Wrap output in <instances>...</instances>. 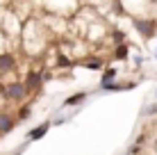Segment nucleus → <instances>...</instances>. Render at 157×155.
I'll use <instances>...</instances> for the list:
<instances>
[{"mask_svg":"<svg viewBox=\"0 0 157 155\" xmlns=\"http://www.w3.org/2000/svg\"><path fill=\"white\" fill-rule=\"evenodd\" d=\"M43 80H46V76H43L41 71H30L28 78H25V82H23L25 94H36V91H39V87L43 84Z\"/></svg>","mask_w":157,"mask_h":155,"instance_id":"obj_1","label":"nucleus"},{"mask_svg":"<svg viewBox=\"0 0 157 155\" xmlns=\"http://www.w3.org/2000/svg\"><path fill=\"white\" fill-rule=\"evenodd\" d=\"M132 23H134V28L141 32V37H146V39H153V37H155V30H157V21L155 18H150V21L132 18Z\"/></svg>","mask_w":157,"mask_h":155,"instance_id":"obj_2","label":"nucleus"},{"mask_svg":"<svg viewBox=\"0 0 157 155\" xmlns=\"http://www.w3.org/2000/svg\"><path fill=\"white\" fill-rule=\"evenodd\" d=\"M2 96H5V98H9V100H23L28 94H25L23 82H12V84H7V87H5Z\"/></svg>","mask_w":157,"mask_h":155,"instance_id":"obj_3","label":"nucleus"},{"mask_svg":"<svg viewBox=\"0 0 157 155\" xmlns=\"http://www.w3.org/2000/svg\"><path fill=\"white\" fill-rule=\"evenodd\" d=\"M14 123H16L14 116H9L7 112H2V114H0V135H7V132H12Z\"/></svg>","mask_w":157,"mask_h":155,"instance_id":"obj_4","label":"nucleus"},{"mask_svg":"<svg viewBox=\"0 0 157 155\" xmlns=\"http://www.w3.org/2000/svg\"><path fill=\"white\" fill-rule=\"evenodd\" d=\"M48 128H50V123H41L39 128H34V130H30V132H28V139H30V141H34V139H41V137L48 132Z\"/></svg>","mask_w":157,"mask_h":155,"instance_id":"obj_5","label":"nucleus"},{"mask_svg":"<svg viewBox=\"0 0 157 155\" xmlns=\"http://www.w3.org/2000/svg\"><path fill=\"white\" fill-rule=\"evenodd\" d=\"M12 68H14V57L12 55H2L0 57V71L7 73V71H12Z\"/></svg>","mask_w":157,"mask_h":155,"instance_id":"obj_6","label":"nucleus"},{"mask_svg":"<svg viewBox=\"0 0 157 155\" xmlns=\"http://www.w3.org/2000/svg\"><path fill=\"white\" fill-rule=\"evenodd\" d=\"M84 98H86V91H80V94H75V96H68V98L64 100V107H71V105H78V103H82Z\"/></svg>","mask_w":157,"mask_h":155,"instance_id":"obj_7","label":"nucleus"},{"mask_svg":"<svg viewBox=\"0 0 157 155\" xmlns=\"http://www.w3.org/2000/svg\"><path fill=\"white\" fill-rule=\"evenodd\" d=\"M116 68H105V73H102V78H100V87H105V84H109L112 80L116 78Z\"/></svg>","mask_w":157,"mask_h":155,"instance_id":"obj_8","label":"nucleus"},{"mask_svg":"<svg viewBox=\"0 0 157 155\" xmlns=\"http://www.w3.org/2000/svg\"><path fill=\"white\" fill-rule=\"evenodd\" d=\"M128 52H130L128 44H121V46H116V50H114V57L123 62V60H128Z\"/></svg>","mask_w":157,"mask_h":155,"instance_id":"obj_9","label":"nucleus"},{"mask_svg":"<svg viewBox=\"0 0 157 155\" xmlns=\"http://www.w3.org/2000/svg\"><path fill=\"white\" fill-rule=\"evenodd\" d=\"M80 64L86 66V68H100L102 66V60H100V57H89V60H82Z\"/></svg>","mask_w":157,"mask_h":155,"instance_id":"obj_10","label":"nucleus"},{"mask_svg":"<svg viewBox=\"0 0 157 155\" xmlns=\"http://www.w3.org/2000/svg\"><path fill=\"white\" fill-rule=\"evenodd\" d=\"M112 41H114V46H121L123 41H125V34H123L121 30H114L112 32Z\"/></svg>","mask_w":157,"mask_h":155,"instance_id":"obj_11","label":"nucleus"},{"mask_svg":"<svg viewBox=\"0 0 157 155\" xmlns=\"http://www.w3.org/2000/svg\"><path fill=\"white\" fill-rule=\"evenodd\" d=\"M32 114V110H30V105H23V107L18 110V114H16V119H21V121H25L28 116Z\"/></svg>","mask_w":157,"mask_h":155,"instance_id":"obj_12","label":"nucleus"},{"mask_svg":"<svg viewBox=\"0 0 157 155\" xmlns=\"http://www.w3.org/2000/svg\"><path fill=\"white\" fill-rule=\"evenodd\" d=\"M57 66H73V62L64 55H57Z\"/></svg>","mask_w":157,"mask_h":155,"instance_id":"obj_13","label":"nucleus"},{"mask_svg":"<svg viewBox=\"0 0 157 155\" xmlns=\"http://www.w3.org/2000/svg\"><path fill=\"white\" fill-rule=\"evenodd\" d=\"M146 114H157V105H148V107H146Z\"/></svg>","mask_w":157,"mask_h":155,"instance_id":"obj_14","label":"nucleus"},{"mask_svg":"<svg viewBox=\"0 0 157 155\" xmlns=\"http://www.w3.org/2000/svg\"><path fill=\"white\" fill-rule=\"evenodd\" d=\"M21 151H23V148H21ZM21 151H16V153H12V155H21Z\"/></svg>","mask_w":157,"mask_h":155,"instance_id":"obj_15","label":"nucleus"},{"mask_svg":"<svg viewBox=\"0 0 157 155\" xmlns=\"http://www.w3.org/2000/svg\"><path fill=\"white\" fill-rule=\"evenodd\" d=\"M155 57H157V50H155Z\"/></svg>","mask_w":157,"mask_h":155,"instance_id":"obj_16","label":"nucleus"}]
</instances>
